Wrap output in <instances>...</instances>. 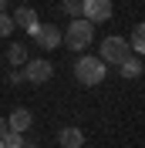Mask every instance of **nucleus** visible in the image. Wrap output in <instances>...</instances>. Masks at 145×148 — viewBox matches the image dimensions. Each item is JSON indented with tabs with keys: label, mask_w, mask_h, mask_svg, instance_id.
Returning <instances> with one entry per match:
<instances>
[{
	"label": "nucleus",
	"mask_w": 145,
	"mask_h": 148,
	"mask_svg": "<svg viewBox=\"0 0 145 148\" xmlns=\"http://www.w3.org/2000/svg\"><path fill=\"white\" fill-rule=\"evenodd\" d=\"M91 40H95V24H88L84 17L71 20L68 30H61V44L68 47V51H84Z\"/></svg>",
	"instance_id": "nucleus-1"
},
{
	"label": "nucleus",
	"mask_w": 145,
	"mask_h": 148,
	"mask_svg": "<svg viewBox=\"0 0 145 148\" xmlns=\"http://www.w3.org/2000/svg\"><path fill=\"white\" fill-rule=\"evenodd\" d=\"M132 51H128V40H125V34H111V37H105L101 40V47H98V61L105 67L108 64H118L122 57H128Z\"/></svg>",
	"instance_id": "nucleus-2"
},
{
	"label": "nucleus",
	"mask_w": 145,
	"mask_h": 148,
	"mask_svg": "<svg viewBox=\"0 0 145 148\" xmlns=\"http://www.w3.org/2000/svg\"><path fill=\"white\" fill-rule=\"evenodd\" d=\"M105 74H108V67L101 64L98 57H78V61H74V77L81 84H88V88L91 84H101Z\"/></svg>",
	"instance_id": "nucleus-3"
},
{
	"label": "nucleus",
	"mask_w": 145,
	"mask_h": 148,
	"mask_svg": "<svg viewBox=\"0 0 145 148\" xmlns=\"http://www.w3.org/2000/svg\"><path fill=\"white\" fill-rule=\"evenodd\" d=\"M115 7H111V0H81V17L88 24H105L111 20Z\"/></svg>",
	"instance_id": "nucleus-4"
},
{
	"label": "nucleus",
	"mask_w": 145,
	"mask_h": 148,
	"mask_svg": "<svg viewBox=\"0 0 145 148\" xmlns=\"http://www.w3.org/2000/svg\"><path fill=\"white\" fill-rule=\"evenodd\" d=\"M20 74H24V81H30V84H44V81H51L54 64H51V61H44V57H41V61H27Z\"/></svg>",
	"instance_id": "nucleus-5"
},
{
	"label": "nucleus",
	"mask_w": 145,
	"mask_h": 148,
	"mask_svg": "<svg viewBox=\"0 0 145 148\" xmlns=\"http://www.w3.org/2000/svg\"><path fill=\"white\" fill-rule=\"evenodd\" d=\"M30 37H34V40L44 47V51H54V47H61V27H54V24H44V27H37Z\"/></svg>",
	"instance_id": "nucleus-6"
},
{
	"label": "nucleus",
	"mask_w": 145,
	"mask_h": 148,
	"mask_svg": "<svg viewBox=\"0 0 145 148\" xmlns=\"http://www.w3.org/2000/svg\"><path fill=\"white\" fill-rule=\"evenodd\" d=\"M10 20H14V30H27V34H34L41 24H37V10H30V7H17L14 14H10Z\"/></svg>",
	"instance_id": "nucleus-7"
},
{
	"label": "nucleus",
	"mask_w": 145,
	"mask_h": 148,
	"mask_svg": "<svg viewBox=\"0 0 145 148\" xmlns=\"http://www.w3.org/2000/svg\"><path fill=\"white\" fill-rule=\"evenodd\" d=\"M7 121V131H17V135H24V131H30V125H34V114H30L27 108H14L10 111V118Z\"/></svg>",
	"instance_id": "nucleus-8"
},
{
	"label": "nucleus",
	"mask_w": 145,
	"mask_h": 148,
	"mask_svg": "<svg viewBox=\"0 0 145 148\" xmlns=\"http://www.w3.org/2000/svg\"><path fill=\"white\" fill-rule=\"evenodd\" d=\"M142 57L138 54H128V57H122V61H118V74H122V77H142Z\"/></svg>",
	"instance_id": "nucleus-9"
},
{
	"label": "nucleus",
	"mask_w": 145,
	"mask_h": 148,
	"mask_svg": "<svg viewBox=\"0 0 145 148\" xmlns=\"http://www.w3.org/2000/svg\"><path fill=\"white\" fill-rule=\"evenodd\" d=\"M57 141H61L64 148H81V145H84V131H81V128H61Z\"/></svg>",
	"instance_id": "nucleus-10"
},
{
	"label": "nucleus",
	"mask_w": 145,
	"mask_h": 148,
	"mask_svg": "<svg viewBox=\"0 0 145 148\" xmlns=\"http://www.w3.org/2000/svg\"><path fill=\"white\" fill-rule=\"evenodd\" d=\"M125 40H128V51H135V54L142 57V51H145V27H142V24H135L132 37H125Z\"/></svg>",
	"instance_id": "nucleus-11"
},
{
	"label": "nucleus",
	"mask_w": 145,
	"mask_h": 148,
	"mask_svg": "<svg viewBox=\"0 0 145 148\" xmlns=\"http://www.w3.org/2000/svg\"><path fill=\"white\" fill-rule=\"evenodd\" d=\"M7 61H10L14 67H17V64H27V61H30V57H27V47H24V44H10Z\"/></svg>",
	"instance_id": "nucleus-12"
},
{
	"label": "nucleus",
	"mask_w": 145,
	"mask_h": 148,
	"mask_svg": "<svg viewBox=\"0 0 145 148\" xmlns=\"http://www.w3.org/2000/svg\"><path fill=\"white\" fill-rule=\"evenodd\" d=\"M61 10L71 20H78V17H81V0H61Z\"/></svg>",
	"instance_id": "nucleus-13"
},
{
	"label": "nucleus",
	"mask_w": 145,
	"mask_h": 148,
	"mask_svg": "<svg viewBox=\"0 0 145 148\" xmlns=\"http://www.w3.org/2000/svg\"><path fill=\"white\" fill-rule=\"evenodd\" d=\"M0 141H3V148H24V141H27V138H24V135H17V131H7Z\"/></svg>",
	"instance_id": "nucleus-14"
},
{
	"label": "nucleus",
	"mask_w": 145,
	"mask_h": 148,
	"mask_svg": "<svg viewBox=\"0 0 145 148\" xmlns=\"http://www.w3.org/2000/svg\"><path fill=\"white\" fill-rule=\"evenodd\" d=\"M14 34V20H10V14H0V37H10Z\"/></svg>",
	"instance_id": "nucleus-15"
},
{
	"label": "nucleus",
	"mask_w": 145,
	"mask_h": 148,
	"mask_svg": "<svg viewBox=\"0 0 145 148\" xmlns=\"http://www.w3.org/2000/svg\"><path fill=\"white\" fill-rule=\"evenodd\" d=\"M3 135H7V121L0 118V138H3Z\"/></svg>",
	"instance_id": "nucleus-16"
},
{
	"label": "nucleus",
	"mask_w": 145,
	"mask_h": 148,
	"mask_svg": "<svg viewBox=\"0 0 145 148\" xmlns=\"http://www.w3.org/2000/svg\"><path fill=\"white\" fill-rule=\"evenodd\" d=\"M0 14H7V0H0Z\"/></svg>",
	"instance_id": "nucleus-17"
},
{
	"label": "nucleus",
	"mask_w": 145,
	"mask_h": 148,
	"mask_svg": "<svg viewBox=\"0 0 145 148\" xmlns=\"http://www.w3.org/2000/svg\"><path fill=\"white\" fill-rule=\"evenodd\" d=\"M24 148H37V141H24Z\"/></svg>",
	"instance_id": "nucleus-18"
},
{
	"label": "nucleus",
	"mask_w": 145,
	"mask_h": 148,
	"mask_svg": "<svg viewBox=\"0 0 145 148\" xmlns=\"http://www.w3.org/2000/svg\"><path fill=\"white\" fill-rule=\"evenodd\" d=\"M0 148H3V141H0Z\"/></svg>",
	"instance_id": "nucleus-19"
}]
</instances>
